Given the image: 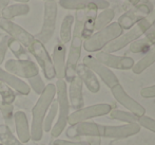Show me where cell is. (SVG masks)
<instances>
[{"instance_id": "cell-33", "label": "cell", "mask_w": 155, "mask_h": 145, "mask_svg": "<svg viewBox=\"0 0 155 145\" xmlns=\"http://www.w3.org/2000/svg\"><path fill=\"white\" fill-rule=\"evenodd\" d=\"M151 43L146 38H138L135 41H133L130 45V50L132 53H147L151 49Z\"/></svg>"}, {"instance_id": "cell-36", "label": "cell", "mask_w": 155, "mask_h": 145, "mask_svg": "<svg viewBox=\"0 0 155 145\" xmlns=\"http://www.w3.org/2000/svg\"><path fill=\"white\" fill-rule=\"evenodd\" d=\"M137 123H138V125L140 127H143V128L148 129V130H150L155 133V120L154 119L143 115V116H139Z\"/></svg>"}, {"instance_id": "cell-24", "label": "cell", "mask_w": 155, "mask_h": 145, "mask_svg": "<svg viewBox=\"0 0 155 145\" xmlns=\"http://www.w3.org/2000/svg\"><path fill=\"white\" fill-rule=\"evenodd\" d=\"M155 63V46L151 48L147 53L143 55V57L139 59L137 63L134 64L132 68L133 73L135 74H140L143 73L145 70H147L150 66H152Z\"/></svg>"}, {"instance_id": "cell-44", "label": "cell", "mask_w": 155, "mask_h": 145, "mask_svg": "<svg viewBox=\"0 0 155 145\" xmlns=\"http://www.w3.org/2000/svg\"><path fill=\"white\" fill-rule=\"evenodd\" d=\"M140 1H141V0H127V2L130 4V6H135L136 4H138Z\"/></svg>"}, {"instance_id": "cell-8", "label": "cell", "mask_w": 155, "mask_h": 145, "mask_svg": "<svg viewBox=\"0 0 155 145\" xmlns=\"http://www.w3.org/2000/svg\"><path fill=\"white\" fill-rule=\"evenodd\" d=\"M112 109V106L107 103H100V104H94L88 107H82V108L77 109L74 112L70 113L69 119H68V124L74 125L76 123L84 122V121L93 118L107 116L111 112Z\"/></svg>"}, {"instance_id": "cell-26", "label": "cell", "mask_w": 155, "mask_h": 145, "mask_svg": "<svg viewBox=\"0 0 155 145\" xmlns=\"http://www.w3.org/2000/svg\"><path fill=\"white\" fill-rule=\"evenodd\" d=\"M136 27L138 28L139 31L141 32V34L145 35V38L148 39L150 43L152 46H155V28L153 27L151 22L146 18H143L136 23Z\"/></svg>"}, {"instance_id": "cell-27", "label": "cell", "mask_w": 155, "mask_h": 145, "mask_svg": "<svg viewBox=\"0 0 155 145\" xmlns=\"http://www.w3.org/2000/svg\"><path fill=\"white\" fill-rule=\"evenodd\" d=\"M0 143L2 145H25L15 137L12 129L5 124L0 125Z\"/></svg>"}, {"instance_id": "cell-32", "label": "cell", "mask_w": 155, "mask_h": 145, "mask_svg": "<svg viewBox=\"0 0 155 145\" xmlns=\"http://www.w3.org/2000/svg\"><path fill=\"white\" fill-rule=\"evenodd\" d=\"M0 96H1V101H0L1 105H10L14 104L15 100L17 98V94L8 85L0 82Z\"/></svg>"}, {"instance_id": "cell-7", "label": "cell", "mask_w": 155, "mask_h": 145, "mask_svg": "<svg viewBox=\"0 0 155 145\" xmlns=\"http://www.w3.org/2000/svg\"><path fill=\"white\" fill-rule=\"evenodd\" d=\"M28 51L31 53L36 59L37 64L39 67L41 68L43 72V75L48 81H51L56 78L55 70H54L53 61H52V57L47 51L45 45L38 41L37 39H34L33 43L28 47Z\"/></svg>"}, {"instance_id": "cell-41", "label": "cell", "mask_w": 155, "mask_h": 145, "mask_svg": "<svg viewBox=\"0 0 155 145\" xmlns=\"http://www.w3.org/2000/svg\"><path fill=\"white\" fill-rule=\"evenodd\" d=\"M88 145H101V138L100 137H88Z\"/></svg>"}, {"instance_id": "cell-2", "label": "cell", "mask_w": 155, "mask_h": 145, "mask_svg": "<svg viewBox=\"0 0 155 145\" xmlns=\"http://www.w3.org/2000/svg\"><path fill=\"white\" fill-rule=\"evenodd\" d=\"M56 87L54 84L45 85L42 93L39 95L37 102L32 107V124H31V140L38 142L43 137V120H45L50 106L55 100Z\"/></svg>"}, {"instance_id": "cell-11", "label": "cell", "mask_w": 155, "mask_h": 145, "mask_svg": "<svg viewBox=\"0 0 155 145\" xmlns=\"http://www.w3.org/2000/svg\"><path fill=\"white\" fill-rule=\"evenodd\" d=\"M140 131L138 123L124 125H101V138L121 140L135 136Z\"/></svg>"}, {"instance_id": "cell-37", "label": "cell", "mask_w": 155, "mask_h": 145, "mask_svg": "<svg viewBox=\"0 0 155 145\" xmlns=\"http://www.w3.org/2000/svg\"><path fill=\"white\" fill-rule=\"evenodd\" d=\"M8 38H10L8 35H4L1 38V40H0V65L4 61L6 52H8Z\"/></svg>"}, {"instance_id": "cell-16", "label": "cell", "mask_w": 155, "mask_h": 145, "mask_svg": "<svg viewBox=\"0 0 155 145\" xmlns=\"http://www.w3.org/2000/svg\"><path fill=\"white\" fill-rule=\"evenodd\" d=\"M141 32L139 31L138 28L135 26L132 29L128 30V32H126L124 34H121L120 36H118L116 39L110 43L109 45H107L104 47V51L108 52V53H114V52H117L119 50L124 49V47H127L128 45H131L133 41H135L136 39L140 38L141 36Z\"/></svg>"}, {"instance_id": "cell-4", "label": "cell", "mask_w": 155, "mask_h": 145, "mask_svg": "<svg viewBox=\"0 0 155 145\" xmlns=\"http://www.w3.org/2000/svg\"><path fill=\"white\" fill-rule=\"evenodd\" d=\"M124 33V30L117 22H111L104 29L96 31L93 33L88 39L84 40L82 47L84 48L87 52H98L104 49L107 45L112 43L114 39L120 36Z\"/></svg>"}, {"instance_id": "cell-6", "label": "cell", "mask_w": 155, "mask_h": 145, "mask_svg": "<svg viewBox=\"0 0 155 145\" xmlns=\"http://www.w3.org/2000/svg\"><path fill=\"white\" fill-rule=\"evenodd\" d=\"M153 11V4L149 0H141L138 4L132 6L118 18V23L123 30H130L135 27L140 19L146 18Z\"/></svg>"}, {"instance_id": "cell-10", "label": "cell", "mask_w": 155, "mask_h": 145, "mask_svg": "<svg viewBox=\"0 0 155 145\" xmlns=\"http://www.w3.org/2000/svg\"><path fill=\"white\" fill-rule=\"evenodd\" d=\"M82 64L86 65L89 69H91L96 75H98L101 81L107 85L109 88L114 87L115 85L119 84V80L115 73H113V71L108 68L107 66H104V64H101L100 61H98L95 58V56L93 55H87L84 57Z\"/></svg>"}, {"instance_id": "cell-5", "label": "cell", "mask_w": 155, "mask_h": 145, "mask_svg": "<svg viewBox=\"0 0 155 145\" xmlns=\"http://www.w3.org/2000/svg\"><path fill=\"white\" fill-rule=\"evenodd\" d=\"M57 0H45L43 5V21L40 31L34 35L35 39L45 45L53 37L57 19Z\"/></svg>"}, {"instance_id": "cell-3", "label": "cell", "mask_w": 155, "mask_h": 145, "mask_svg": "<svg viewBox=\"0 0 155 145\" xmlns=\"http://www.w3.org/2000/svg\"><path fill=\"white\" fill-rule=\"evenodd\" d=\"M56 87V102L58 104V118L53 125L51 131V137L57 139L63 133L68 125V119L70 116V102L68 98V85L64 80H57Z\"/></svg>"}, {"instance_id": "cell-48", "label": "cell", "mask_w": 155, "mask_h": 145, "mask_svg": "<svg viewBox=\"0 0 155 145\" xmlns=\"http://www.w3.org/2000/svg\"><path fill=\"white\" fill-rule=\"evenodd\" d=\"M0 108H1V102H0Z\"/></svg>"}, {"instance_id": "cell-1", "label": "cell", "mask_w": 155, "mask_h": 145, "mask_svg": "<svg viewBox=\"0 0 155 145\" xmlns=\"http://www.w3.org/2000/svg\"><path fill=\"white\" fill-rule=\"evenodd\" d=\"M84 15H86V11L80 10L76 11L75 17H74V29L72 32L71 45H70L69 54L65 60L64 81L67 83H70L76 76V68L79 64L82 45H84L82 28H84Z\"/></svg>"}, {"instance_id": "cell-21", "label": "cell", "mask_w": 155, "mask_h": 145, "mask_svg": "<svg viewBox=\"0 0 155 145\" xmlns=\"http://www.w3.org/2000/svg\"><path fill=\"white\" fill-rule=\"evenodd\" d=\"M76 75L80 78L82 84L86 85L88 90L92 93H98L100 90V83L96 74L91 69H89L84 64H78L76 68Z\"/></svg>"}, {"instance_id": "cell-17", "label": "cell", "mask_w": 155, "mask_h": 145, "mask_svg": "<svg viewBox=\"0 0 155 145\" xmlns=\"http://www.w3.org/2000/svg\"><path fill=\"white\" fill-rule=\"evenodd\" d=\"M65 60H67V48H65V45H63L58 39L53 49V54H52V61H53L57 80H64Z\"/></svg>"}, {"instance_id": "cell-13", "label": "cell", "mask_w": 155, "mask_h": 145, "mask_svg": "<svg viewBox=\"0 0 155 145\" xmlns=\"http://www.w3.org/2000/svg\"><path fill=\"white\" fill-rule=\"evenodd\" d=\"M0 30L4 31L6 35H8L11 38H14L17 41H19L27 49L35 39L34 35L29 33L22 27L13 22L12 20H8V19H4L2 17H0Z\"/></svg>"}, {"instance_id": "cell-25", "label": "cell", "mask_w": 155, "mask_h": 145, "mask_svg": "<svg viewBox=\"0 0 155 145\" xmlns=\"http://www.w3.org/2000/svg\"><path fill=\"white\" fill-rule=\"evenodd\" d=\"M115 17V11L112 8H108L102 10L99 14H97L95 21V31H99L107 26H109Z\"/></svg>"}, {"instance_id": "cell-42", "label": "cell", "mask_w": 155, "mask_h": 145, "mask_svg": "<svg viewBox=\"0 0 155 145\" xmlns=\"http://www.w3.org/2000/svg\"><path fill=\"white\" fill-rule=\"evenodd\" d=\"M8 4H10V0H0V11L2 12V10L6 8Z\"/></svg>"}, {"instance_id": "cell-40", "label": "cell", "mask_w": 155, "mask_h": 145, "mask_svg": "<svg viewBox=\"0 0 155 145\" xmlns=\"http://www.w3.org/2000/svg\"><path fill=\"white\" fill-rule=\"evenodd\" d=\"M140 95L143 98H155V85L148 87H143L140 90Z\"/></svg>"}, {"instance_id": "cell-28", "label": "cell", "mask_w": 155, "mask_h": 145, "mask_svg": "<svg viewBox=\"0 0 155 145\" xmlns=\"http://www.w3.org/2000/svg\"><path fill=\"white\" fill-rule=\"evenodd\" d=\"M92 3V0H57V4L65 10L80 11L87 10Z\"/></svg>"}, {"instance_id": "cell-12", "label": "cell", "mask_w": 155, "mask_h": 145, "mask_svg": "<svg viewBox=\"0 0 155 145\" xmlns=\"http://www.w3.org/2000/svg\"><path fill=\"white\" fill-rule=\"evenodd\" d=\"M111 92H112L114 98L124 106L129 112L133 113L136 116H141L146 113V108L141 104H139L137 101H135L132 96H130L127 91L124 89V87L120 84L115 85L114 87L111 88Z\"/></svg>"}, {"instance_id": "cell-14", "label": "cell", "mask_w": 155, "mask_h": 145, "mask_svg": "<svg viewBox=\"0 0 155 145\" xmlns=\"http://www.w3.org/2000/svg\"><path fill=\"white\" fill-rule=\"evenodd\" d=\"M95 58L108 68H113L117 70H131L135 64L132 57L115 55L113 53H108L104 50L98 51L95 55Z\"/></svg>"}, {"instance_id": "cell-49", "label": "cell", "mask_w": 155, "mask_h": 145, "mask_svg": "<svg viewBox=\"0 0 155 145\" xmlns=\"http://www.w3.org/2000/svg\"><path fill=\"white\" fill-rule=\"evenodd\" d=\"M0 145H2V144H1V143H0Z\"/></svg>"}, {"instance_id": "cell-47", "label": "cell", "mask_w": 155, "mask_h": 145, "mask_svg": "<svg viewBox=\"0 0 155 145\" xmlns=\"http://www.w3.org/2000/svg\"><path fill=\"white\" fill-rule=\"evenodd\" d=\"M37 145H47V144H37Z\"/></svg>"}, {"instance_id": "cell-45", "label": "cell", "mask_w": 155, "mask_h": 145, "mask_svg": "<svg viewBox=\"0 0 155 145\" xmlns=\"http://www.w3.org/2000/svg\"><path fill=\"white\" fill-rule=\"evenodd\" d=\"M13 1H16L17 3H28L30 0H13Z\"/></svg>"}, {"instance_id": "cell-19", "label": "cell", "mask_w": 155, "mask_h": 145, "mask_svg": "<svg viewBox=\"0 0 155 145\" xmlns=\"http://www.w3.org/2000/svg\"><path fill=\"white\" fill-rule=\"evenodd\" d=\"M82 87L84 84L77 75L69 83L68 88V98H69L70 107L77 110L84 107V93H82Z\"/></svg>"}, {"instance_id": "cell-43", "label": "cell", "mask_w": 155, "mask_h": 145, "mask_svg": "<svg viewBox=\"0 0 155 145\" xmlns=\"http://www.w3.org/2000/svg\"><path fill=\"white\" fill-rule=\"evenodd\" d=\"M147 19L150 21L151 23H153L155 21V8H153V11H152L151 13H150V15L147 17Z\"/></svg>"}, {"instance_id": "cell-29", "label": "cell", "mask_w": 155, "mask_h": 145, "mask_svg": "<svg viewBox=\"0 0 155 145\" xmlns=\"http://www.w3.org/2000/svg\"><path fill=\"white\" fill-rule=\"evenodd\" d=\"M8 48L11 50L13 54L15 55L16 59H30L29 58V51L23 45H21L19 41H17L14 38H8Z\"/></svg>"}, {"instance_id": "cell-34", "label": "cell", "mask_w": 155, "mask_h": 145, "mask_svg": "<svg viewBox=\"0 0 155 145\" xmlns=\"http://www.w3.org/2000/svg\"><path fill=\"white\" fill-rule=\"evenodd\" d=\"M0 111L2 113L5 125L12 129V127L14 126V105H1Z\"/></svg>"}, {"instance_id": "cell-35", "label": "cell", "mask_w": 155, "mask_h": 145, "mask_svg": "<svg viewBox=\"0 0 155 145\" xmlns=\"http://www.w3.org/2000/svg\"><path fill=\"white\" fill-rule=\"evenodd\" d=\"M28 82H29L28 85L30 86V88H32L33 91H34L36 94H38V95H40V94L42 93L43 90H45V82H43L42 78H41L39 74L36 76H34V78H29Z\"/></svg>"}, {"instance_id": "cell-39", "label": "cell", "mask_w": 155, "mask_h": 145, "mask_svg": "<svg viewBox=\"0 0 155 145\" xmlns=\"http://www.w3.org/2000/svg\"><path fill=\"white\" fill-rule=\"evenodd\" d=\"M15 105H16L17 107H20V108H23V109H30L32 106V102L30 100H28L25 96H22L21 95V98H16V100H15Z\"/></svg>"}, {"instance_id": "cell-30", "label": "cell", "mask_w": 155, "mask_h": 145, "mask_svg": "<svg viewBox=\"0 0 155 145\" xmlns=\"http://www.w3.org/2000/svg\"><path fill=\"white\" fill-rule=\"evenodd\" d=\"M58 113V104L56 100L53 101V103L50 106L49 110L47 112L45 120H43V133H50L54 125V121Z\"/></svg>"}, {"instance_id": "cell-38", "label": "cell", "mask_w": 155, "mask_h": 145, "mask_svg": "<svg viewBox=\"0 0 155 145\" xmlns=\"http://www.w3.org/2000/svg\"><path fill=\"white\" fill-rule=\"evenodd\" d=\"M51 145H88L87 141H68L62 139H55L51 142Z\"/></svg>"}, {"instance_id": "cell-31", "label": "cell", "mask_w": 155, "mask_h": 145, "mask_svg": "<svg viewBox=\"0 0 155 145\" xmlns=\"http://www.w3.org/2000/svg\"><path fill=\"white\" fill-rule=\"evenodd\" d=\"M109 115H110V118L112 120L120 121V122H124L126 124L137 123V121H138V116H134L133 113L129 112V111L120 110V109H112Z\"/></svg>"}, {"instance_id": "cell-23", "label": "cell", "mask_w": 155, "mask_h": 145, "mask_svg": "<svg viewBox=\"0 0 155 145\" xmlns=\"http://www.w3.org/2000/svg\"><path fill=\"white\" fill-rule=\"evenodd\" d=\"M74 26V16L71 14H68L62 19L61 26H60L59 31V40L63 45H67L71 41L72 32H73Z\"/></svg>"}, {"instance_id": "cell-46", "label": "cell", "mask_w": 155, "mask_h": 145, "mask_svg": "<svg viewBox=\"0 0 155 145\" xmlns=\"http://www.w3.org/2000/svg\"><path fill=\"white\" fill-rule=\"evenodd\" d=\"M152 25H153V27L155 28V21H154V22H153V23H152Z\"/></svg>"}, {"instance_id": "cell-18", "label": "cell", "mask_w": 155, "mask_h": 145, "mask_svg": "<svg viewBox=\"0 0 155 145\" xmlns=\"http://www.w3.org/2000/svg\"><path fill=\"white\" fill-rule=\"evenodd\" d=\"M0 82L8 85L11 89H13L19 95L27 96L31 92V88L27 83L23 82L21 78H17L14 74L8 72L6 70H3L2 68H0Z\"/></svg>"}, {"instance_id": "cell-9", "label": "cell", "mask_w": 155, "mask_h": 145, "mask_svg": "<svg viewBox=\"0 0 155 145\" xmlns=\"http://www.w3.org/2000/svg\"><path fill=\"white\" fill-rule=\"evenodd\" d=\"M4 68L17 78L27 80L39 74L38 66L31 59H8L4 64Z\"/></svg>"}, {"instance_id": "cell-15", "label": "cell", "mask_w": 155, "mask_h": 145, "mask_svg": "<svg viewBox=\"0 0 155 145\" xmlns=\"http://www.w3.org/2000/svg\"><path fill=\"white\" fill-rule=\"evenodd\" d=\"M65 136L68 138H79V137H100L101 138V124L95 122H79L74 125H70L65 129Z\"/></svg>"}, {"instance_id": "cell-20", "label": "cell", "mask_w": 155, "mask_h": 145, "mask_svg": "<svg viewBox=\"0 0 155 145\" xmlns=\"http://www.w3.org/2000/svg\"><path fill=\"white\" fill-rule=\"evenodd\" d=\"M14 126L17 133V139L22 144L28 143L31 140V129L25 111L18 110L14 112Z\"/></svg>"}, {"instance_id": "cell-22", "label": "cell", "mask_w": 155, "mask_h": 145, "mask_svg": "<svg viewBox=\"0 0 155 145\" xmlns=\"http://www.w3.org/2000/svg\"><path fill=\"white\" fill-rule=\"evenodd\" d=\"M30 13V6L28 3H14L8 4L1 12V17L8 20L16 18L19 16H25Z\"/></svg>"}]
</instances>
